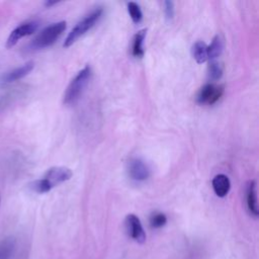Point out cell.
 Here are the masks:
<instances>
[{"label":"cell","mask_w":259,"mask_h":259,"mask_svg":"<svg viewBox=\"0 0 259 259\" xmlns=\"http://www.w3.org/2000/svg\"><path fill=\"white\" fill-rule=\"evenodd\" d=\"M72 177V171L63 166H57L50 168L45 176L40 179H36L29 184V188L36 193L49 192L56 185L68 181Z\"/></svg>","instance_id":"cell-1"},{"label":"cell","mask_w":259,"mask_h":259,"mask_svg":"<svg viewBox=\"0 0 259 259\" xmlns=\"http://www.w3.org/2000/svg\"><path fill=\"white\" fill-rule=\"evenodd\" d=\"M92 76V71L90 66H85L81 71L77 73V75L71 80L70 84L68 85L63 101L67 105H71L76 103L79 98L82 96L83 92L85 91L90 79Z\"/></svg>","instance_id":"cell-2"},{"label":"cell","mask_w":259,"mask_h":259,"mask_svg":"<svg viewBox=\"0 0 259 259\" xmlns=\"http://www.w3.org/2000/svg\"><path fill=\"white\" fill-rule=\"evenodd\" d=\"M102 14L103 9L101 7H97L92 10L88 15H86L82 20H80L67 35L64 41V47L68 48L72 46L80 36L84 35L88 30H90L99 21Z\"/></svg>","instance_id":"cell-3"},{"label":"cell","mask_w":259,"mask_h":259,"mask_svg":"<svg viewBox=\"0 0 259 259\" xmlns=\"http://www.w3.org/2000/svg\"><path fill=\"white\" fill-rule=\"evenodd\" d=\"M66 29V21H58L45 27L30 42L32 50H41L51 47Z\"/></svg>","instance_id":"cell-4"},{"label":"cell","mask_w":259,"mask_h":259,"mask_svg":"<svg viewBox=\"0 0 259 259\" xmlns=\"http://www.w3.org/2000/svg\"><path fill=\"white\" fill-rule=\"evenodd\" d=\"M223 94H224V87L222 85L208 83L199 89L196 95V101L199 104L212 105L220 100Z\"/></svg>","instance_id":"cell-5"},{"label":"cell","mask_w":259,"mask_h":259,"mask_svg":"<svg viewBox=\"0 0 259 259\" xmlns=\"http://www.w3.org/2000/svg\"><path fill=\"white\" fill-rule=\"evenodd\" d=\"M127 173L132 180L142 182L150 177L151 171L144 160L141 158H132L127 163Z\"/></svg>","instance_id":"cell-6"},{"label":"cell","mask_w":259,"mask_h":259,"mask_svg":"<svg viewBox=\"0 0 259 259\" xmlns=\"http://www.w3.org/2000/svg\"><path fill=\"white\" fill-rule=\"evenodd\" d=\"M125 230L127 235L137 243L143 244L146 241V233L140 219L134 214L130 213L125 217Z\"/></svg>","instance_id":"cell-7"},{"label":"cell","mask_w":259,"mask_h":259,"mask_svg":"<svg viewBox=\"0 0 259 259\" xmlns=\"http://www.w3.org/2000/svg\"><path fill=\"white\" fill-rule=\"evenodd\" d=\"M37 27H38L37 21H27L18 25L10 32L6 41V47L8 49L14 47L19 39H21L24 36L32 34L37 29Z\"/></svg>","instance_id":"cell-8"},{"label":"cell","mask_w":259,"mask_h":259,"mask_svg":"<svg viewBox=\"0 0 259 259\" xmlns=\"http://www.w3.org/2000/svg\"><path fill=\"white\" fill-rule=\"evenodd\" d=\"M33 67H34L33 62H31V61L27 62L24 65L5 73L3 75L1 81H2V83H11V82L17 81V80L25 77L26 75H28L33 70Z\"/></svg>","instance_id":"cell-9"},{"label":"cell","mask_w":259,"mask_h":259,"mask_svg":"<svg viewBox=\"0 0 259 259\" xmlns=\"http://www.w3.org/2000/svg\"><path fill=\"white\" fill-rule=\"evenodd\" d=\"M246 204L249 212L257 218L259 214L258 210V203H257V187H256V181L251 180L247 184L246 188Z\"/></svg>","instance_id":"cell-10"},{"label":"cell","mask_w":259,"mask_h":259,"mask_svg":"<svg viewBox=\"0 0 259 259\" xmlns=\"http://www.w3.org/2000/svg\"><path fill=\"white\" fill-rule=\"evenodd\" d=\"M212 189L219 197H225L231 188V182L227 175L218 174L212 179Z\"/></svg>","instance_id":"cell-11"},{"label":"cell","mask_w":259,"mask_h":259,"mask_svg":"<svg viewBox=\"0 0 259 259\" xmlns=\"http://www.w3.org/2000/svg\"><path fill=\"white\" fill-rule=\"evenodd\" d=\"M146 29H141L138 31L133 38L132 45V54L136 58H142L144 56V40L146 37Z\"/></svg>","instance_id":"cell-12"},{"label":"cell","mask_w":259,"mask_h":259,"mask_svg":"<svg viewBox=\"0 0 259 259\" xmlns=\"http://www.w3.org/2000/svg\"><path fill=\"white\" fill-rule=\"evenodd\" d=\"M15 252V241L7 237L0 241V259H12Z\"/></svg>","instance_id":"cell-13"},{"label":"cell","mask_w":259,"mask_h":259,"mask_svg":"<svg viewBox=\"0 0 259 259\" xmlns=\"http://www.w3.org/2000/svg\"><path fill=\"white\" fill-rule=\"evenodd\" d=\"M223 50H224V41H223V38L221 37V35L218 34L212 38L211 44L209 46H207L208 60L213 61L214 59L220 57L221 54L223 53Z\"/></svg>","instance_id":"cell-14"},{"label":"cell","mask_w":259,"mask_h":259,"mask_svg":"<svg viewBox=\"0 0 259 259\" xmlns=\"http://www.w3.org/2000/svg\"><path fill=\"white\" fill-rule=\"evenodd\" d=\"M192 56L198 64H202L207 61V45L202 40L196 41L192 47Z\"/></svg>","instance_id":"cell-15"},{"label":"cell","mask_w":259,"mask_h":259,"mask_svg":"<svg viewBox=\"0 0 259 259\" xmlns=\"http://www.w3.org/2000/svg\"><path fill=\"white\" fill-rule=\"evenodd\" d=\"M207 74H208V78L212 81H217V80L221 79V77L223 76L222 64L217 61L210 62L207 67Z\"/></svg>","instance_id":"cell-16"},{"label":"cell","mask_w":259,"mask_h":259,"mask_svg":"<svg viewBox=\"0 0 259 259\" xmlns=\"http://www.w3.org/2000/svg\"><path fill=\"white\" fill-rule=\"evenodd\" d=\"M127 11L132 18V20L135 23H139L143 19V12L141 10V7L136 2H128L127 3Z\"/></svg>","instance_id":"cell-17"},{"label":"cell","mask_w":259,"mask_h":259,"mask_svg":"<svg viewBox=\"0 0 259 259\" xmlns=\"http://www.w3.org/2000/svg\"><path fill=\"white\" fill-rule=\"evenodd\" d=\"M150 226L154 229H160L167 223V217L160 211H155L150 217Z\"/></svg>","instance_id":"cell-18"},{"label":"cell","mask_w":259,"mask_h":259,"mask_svg":"<svg viewBox=\"0 0 259 259\" xmlns=\"http://www.w3.org/2000/svg\"><path fill=\"white\" fill-rule=\"evenodd\" d=\"M163 6H164V13H165V17L168 20H171L174 16L175 13V9H174V3L172 1H164L163 2Z\"/></svg>","instance_id":"cell-19"},{"label":"cell","mask_w":259,"mask_h":259,"mask_svg":"<svg viewBox=\"0 0 259 259\" xmlns=\"http://www.w3.org/2000/svg\"><path fill=\"white\" fill-rule=\"evenodd\" d=\"M46 4V6H48V7H50V6H52V5H54V4H57V1H48V2H46L45 3Z\"/></svg>","instance_id":"cell-20"},{"label":"cell","mask_w":259,"mask_h":259,"mask_svg":"<svg viewBox=\"0 0 259 259\" xmlns=\"http://www.w3.org/2000/svg\"><path fill=\"white\" fill-rule=\"evenodd\" d=\"M0 200H1V199H0Z\"/></svg>","instance_id":"cell-21"}]
</instances>
